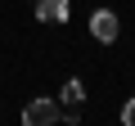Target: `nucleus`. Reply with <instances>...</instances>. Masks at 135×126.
<instances>
[{"instance_id":"1","label":"nucleus","mask_w":135,"mask_h":126,"mask_svg":"<svg viewBox=\"0 0 135 126\" xmlns=\"http://www.w3.org/2000/svg\"><path fill=\"white\" fill-rule=\"evenodd\" d=\"M59 117H63V113H59V104H54V99H45V95H36V99L23 108V122H27V126H50V122H59Z\"/></svg>"},{"instance_id":"2","label":"nucleus","mask_w":135,"mask_h":126,"mask_svg":"<svg viewBox=\"0 0 135 126\" xmlns=\"http://www.w3.org/2000/svg\"><path fill=\"white\" fill-rule=\"evenodd\" d=\"M117 32H122V27H117V14H113V9H95V14H90V36H95V41L113 45Z\"/></svg>"},{"instance_id":"3","label":"nucleus","mask_w":135,"mask_h":126,"mask_svg":"<svg viewBox=\"0 0 135 126\" xmlns=\"http://www.w3.org/2000/svg\"><path fill=\"white\" fill-rule=\"evenodd\" d=\"M41 23H68V0H36Z\"/></svg>"},{"instance_id":"4","label":"nucleus","mask_w":135,"mask_h":126,"mask_svg":"<svg viewBox=\"0 0 135 126\" xmlns=\"http://www.w3.org/2000/svg\"><path fill=\"white\" fill-rule=\"evenodd\" d=\"M59 95H63V104H68V108H77V104L86 99V86L72 77V81H63V90H59Z\"/></svg>"},{"instance_id":"5","label":"nucleus","mask_w":135,"mask_h":126,"mask_svg":"<svg viewBox=\"0 0 135 126\" xmlns=\"http://www.w3.org/2000/svg\"><path fill=\"white\" fill-rule=\"evenodd\" d=\"M122 122H126V126H135V99H126V104H122Z\"/></svg>"}]
</instances>
